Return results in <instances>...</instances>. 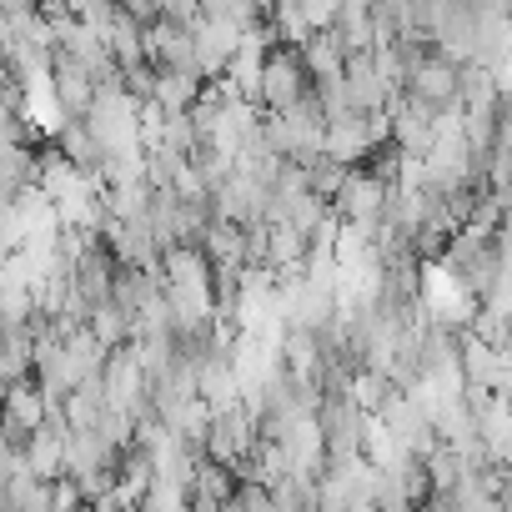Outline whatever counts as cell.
Instances as JSON below:
<instances>
[{"label": "cell", "instance_id": "cell-1", "mask_svg": "<svg viewBox=\"0 0 512 512\" xmlns=\"http://www.w3.org/2000/svg\"><path fill=\"white\" fill-rule=\"evenodd\" d=\"M312 91V76L297 56V46H272L267 66H262V91H256V106L262 111H287Z\"/></svg>", "mask_w": 512, "mask_h": 512}, {"label": "cell", "instance_id": "cell-2", "mask_svg": "<svg viewBox=\"0 0 512 512\" xmlns=\"http://www.w3.org/2000/svg\"><path fill=\"white\" fill-rule=\"evenodd\" d=\"M251 447H256V422H251V412H246L241 402L216 407V412L206 417L201 457H211V462H221V467H236Z\"/></svg>", "mask_w": 512, "mask_h": 512}, {"label": "cell", "instance_id": "cell-3", "mask_svg": "<svg viewBox=\"0 0 512 512\" xmlns=\"http://www.w3.org/2000/svg\"><path fill=\"white\" fill-rule=\"evenodd\" d=\"M387 196H392V186H382V181L367 176L362 166H347V176H342V186H337V196H332V216H337V221L382 226Z\"/></svg>", "mask_w": 512, "mask_h": 512}, {"label": "cell", "instance_id": "cell-4", "mask_svg": "<svg viewBox=\"0 0 512 512\" xmlns=\"http://www.w3.org/2000/svg\"><path fill=\"white\" fill-rule=\"evenodd\" d=\"M46 96H51V106H56V116L61 121H81L86 111H91V96H96V81L81 71V66H71V61H61V56H51V76H46Z\"/></svg>", "mask_w": 512, "mask_h": 512}, {"label": "cell", "instance_id": "cell-5", "mask_svg": "<svg viewBox=\"0 0 512 512\" xmlns=\"http://www.w3.org/2000/svg\"><path fill=\"white\" fill-rule=\"evenodd\" d=\"M236 46H241V31L236 26H226V21H196L191 26V51H196V66H201V81H216L221 71H226V61L236 56Z\"/></svg>", "mask_w": 512, "mask_h": 512}, {"label": "cell", "instance_id": "cell-6", "mask_svg": "<svg viewBox=\"0 0 512 512\" xmlns=\"http://www.w3.org/2000/svg\"><path fill=\"white\" fill-rule=\"evenodd\" d=\"M302 262H307V236H297L282 221H267V272L277 282H287L302 272Z\"/></svg>", "mask_w": 512, "mask_h": 512}, {"label": "cell", "instance_id": "cell-7", "mask_svg": "<svg viewBox=\"0 0 512 512\" xmlns=\"http://www.w3.org/2000/svg\"><path fill=\"white\" fill-rule=\"evenodd\" d=\"M56 151H61L76 171H86V176L101 181V151H96L86 121H61V126H56Z\"/></svg>", "mask_w": 512, "mask_h": 512}, {"label": "cell", "instance_id": "cell-8", "mask_svg": "<svg viewBox=\"0 0 512 512\" xmlns=\"http://www.w3.org/2000/svg\"><path fill=\"white\" fill-rule=\"evenodd\" d=\"M196 96H201V81L196 76H176V71H156V86H151V101L166 111V116H176V111H191L196 106Z\"/></svg>", "mask_w": 512, "mask_h": 512}, {"label": "cell", "instance_id": "cell-9", "mask_svg": "<svg viewBox=\"0 0 512 512\" xmlns=\"http://www.w3.org/2000/svg\"><path fill=\"white\" fill-rule=\"evenodd\" d=\"M196 6H201L206 21H226V26H236L241 36L267 21V11L256 6V0H196Z\"/></svg>", "mask_w": 512, "mask_h": 512}, {"label": "cell", "instance_id": "cell-10", "mask_svg": "<svg viewBox=\"0 0 512 512\" xmlns=\"http://www.w3.org/2000/svg\"><path fill=\"white\" fill-rule=\"evenodd\" d=\"M342 176H347V166L342 161H332V156H312V161H302V181H307V191L312 196H322L327 206H332V196H337V186H342Z\"/></svg>", "mask_w": 512, "mask_h": 512}, {"label": "cell", "instance_id": "cell-11", "mask_svg": "<svg viewBox=\"0 0 512 512\" xmlns=\"http://www.w3.org/2000/svg\"><path fill=\"white\" fill-rule=\"evenodd\" d=\"M196 121H191V111H176V116H166L161 121V146L156 151H176V156H191L196 151Z\"/></svg>", "mask_w": 512, "mask_h": 512}, {"label": "cell", "instance_id": "cell-12", "mask_svg": "<svg viewBox=\"0 0 512 512\" xmlns=\"http://www.w3.org/2000/svg\"><path fill=\"white\" fill-rule=\"evenodd\" d=\"M226 512H277V507H272V492H267V482L236 477V487H231V497H226Z\"/></svg>", "mask_w": 512, "mask_h": 512}, {"label": "cell", "instance_id": "cell-13", "mask_svg": "<svg viewBox=\"0 0 512 512\" xmlns=\"http://www.w3.org/2000/svg\"><path fill=\"white\" fill-rule=\"evenodd\" d=\"M387 512H412V507H387Z\"/></svg>", "mask_w": 512, "mask_h": 512}]
</instances>
